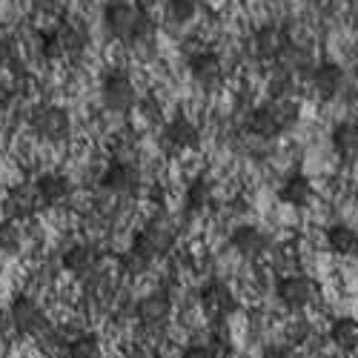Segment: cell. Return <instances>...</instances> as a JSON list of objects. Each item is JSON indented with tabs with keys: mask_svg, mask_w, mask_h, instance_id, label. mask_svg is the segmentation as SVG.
<instances>
[{
	"mask_svg": "<svg viewBox=\"0 0 358 358\" xmlns=\"http://www.w3.org/2000/svg\"><path fill=\"white\" fill-rule=\"evenodd\" d=\"M355 29H358V12H355Z\"/></svg>",
	"mask_w": 358,
	"mask_h": 358,
	"instance_id": "31",
	"label": "cell"
},
{
	"mask_svg": "<svg viewBox=\"0 0 358 358\" xmlns=\"http://www.w3.org/2000/svg\"><path fill=\"white\" fill-rule=\"evenodd\" d=\"M189 75L203 89L218 86L224 80V61H221V55L218 52H198V55H192Z\"/></svg>",
	"mask_w": 358,
	"mask_h": 358,
	"instance_id": "16",
	"label": "cell"
},
{
	"mask_svg": "<svg viewBox=\"0 0 358 358\" xmlns=\"http://www.w3.org/2000/svg\"><path fill=\"white\" fill-rule=\"evenodd\" d=\"M101 103L112 115H129L138 106V89L124 69H109L101 78Z\"/></svg>",
	"mask_w": 358,
	"mask_h": 358,
	"instance_id": "3",
	"label": "cell"
},
{
	"mask_svg": "<svg viewBox=\"0 0 358 358\" xmlns=\"http://www.w3.org/2000/svg\"><path fill=\"white\" fill-rule=\"evenodd\" d=\"M9 321L15 327V333L20 336H38L41 330H46V313L38 304V298L32 295H15L12 304H9Z\"/></svg>",
	"mask_w": 358,
	"mask_h": 358,
	"instance_id": "8",
	"label": "cell"
},
{
	"mask_svg": "<svg viewBox=\"0 0 358 358\" xmlns=\"http://www.w3.org/2000/svg\"><path fill=\"white\" fill-rule=\"evenodd\" d=\"M98 189L115 195L117 201L132 198V195H138V189H141V169L135 166V161L115 158V161H109V164L103 166L101 181H98Z\"/></svg>",
	"mask_w": 358,
	"mask_h": 358,
	"instance_id": "5",
	"label": "cell"
},
{
	"mask_svg": "<svg viewBox=\"0 0 358 358\" xmlns=\"http://www.w3.org/2000/svg\"><path fill=\"white\" fill-rule=\"evenodd\" d=\"M330 141H333V149H336L338 158H344V161L358 158V124H350V121L336 124Z\"/></svg>",
	"mask_w": 358,
	"mask_h": 358,
	"instance_id": "21",
	"label": "cell"
},
{
	"mask_svg": "<svg viewBox=\"0 0 358 358\" xmlns=\"http://www.w3.org/2000/svg\"><path fill=\"white\" fill-rule=\"evenodd\" d=\"M61 266L64 273H69L72 278H89L98 273L101 266V252L95 244H72L61 252Z\"/></svg>",
	"mask_w": 358,
	"mask_h": 358,
	"instance_id": "12",
	"label": "cell"
},
{
	"mask_svg": "<svg viewBox=\"0 0 358 358\" xmlns=\"http://www.w3.org/2000/svg\"><path fill=\"white\" fill-rule=\"evenodd\" d=\"M184 203H187V213H203L210 210L213 203V181L206 175H195L192 181L187 184V192H184Z\"/></svg>",
	"mask_w": 358,
	"mask_h": 358,
	"instance_id": "20",
	"label": "cell"
},
{
	"mask_svg": "<svg viewBox=\"0 0 358 358\" xmlns=\"http://www.w3.org/2000/svg\"><path fill=\"white\" fill-rule=\"evenodd\" d=\"M198 304H201V313L206 318L221 321V318H227V315H232L238 310V298H235V292L224 281H210V284L201 287Z\"/></svg>",
	"mask_w": 358,
	"mask_h": 358,
	"instance_id": "9",
	"label": "cell"
},
{
	"mask_svg": "<svg viewBox=\"0 0 358 358\" xmlns=\"http://www.w3.org/2000/svg\"><path fill=\"white\" fill-rule=\"evenodd\" d=\"M224 352H229L227 341L215 338L213 344H189L181 358H224Z\"/></svg>",
	"mask_w": 358,
	"mask_h": 358,
	"instance_id": "27",
	"label": "cell"
},
{
	"mask_svg": "<svg viewBox=\"0 0 358 358\" xmlns=\"http://www.w3.org/2000/svg\"><path fill=\"white\" fill-rule=\"evenodd\" d=\"M172 244H175V224H172V218L161 210V213H155L152 218H149L138 232H135V238H132V250L138 252V255H143L149 264H155L158 258H164L169 250H172Z\"/></svg>",
	"mask_w": 358,
	"mask_h": 358,
	"instance_id": "2",
	"label": "cell"
},
{
	"mask_svg": "<svg viewBox=\"0 0 358 358\" xmlns=\"http://www.w3.org/2000/svg\"><path fill=\"white\" fill-rule=\"evenodd\" d=\"M229 247L241 255V258H261L266 250H270V235H266L261 227L255 224H238L232 232H229Z\"/></svg>",
	"mask_w": 358,
	"mask_h": 358,
	"instance_id": "13",
	"label": "cell"
},
{
	"mask_svg": "<svg viewBox=\"0 0 358 358\" xmlns=\"http://www.w3.org/2000/svg\"><path fill=\"white\" fill-rule=\"evenodd\" d=\"M330 341L341 352H355L358 350V321L350 315H341L330 327Z\"/></svg>",
	"mask_w": 358,
	"mask_h": 358,
	"instance_id": "22",
	"label": "cell"
},
{
	"mask_svg": "<svg viewBox=\"0 0 358 358\" xmlns=\"http://www.w3.org/2000/svg\"><path fill=\"white\" fill-rule=\"evenodd\" d=\"M252 43H255V55L261 57V61H278V57L284 55V49L289 46L284 29L278 23L261 26L255 32V38H252Z\"/></svg>",
	"mask_w": 358,
	"mask_h": 358,
	"instance_id": "17",
	"label": "cell"
},
{
	"mask_svg": "<svg viewBox=\"0 0 358 358\" xmlns=\"http://www.w3.org/2000/svg\"><path fill=\"white\" fill-rule=\"evenodd\" d=\"M198 143H201V132H198L195 121H189L187 115L169 117L158 132V146L166 155H184L189 149H195Z\"/></svg>",
	"mask_w": 358,
	"mask_h": 358,
	"instance_id": "6",
	"label": "cell"
},
{
	"mask_svg": "<svg viewBox=\"0 0 358 358\" xmlns=\"http://www.w3.org/2000/svg\"><path fill=\"white\" fill-rule=\"evenodd\" d=\"M201 9V0H166V15L175 23H189Z\"/></svg>",
	"mask_w": 358,
	"mask_h": 358,
	"instance_id": "26",
	"label": "cell"
},
{
	"mask_svg": "<svg viewBox=\"0 0 358 358\" xmlns=\"http://www.w3.org/2000/svg\"><path fill=\"white\" fill-rule=\"evenodd\" d=\"M69 358H101V338L95 333H80L66 347Z\"/></svg>",
	"mask_w": 358,
	"mask_h": 358,
	"instance_id": "24",
	"label": "cell"
},
{
	"mask_svg": "<svg viewBox=\"0 0 358 358\" xmlns=\"http://www.w3.org/2000/svg\"><path fill=\"white\" fill-rule=\"evenodd\" d=\"M315 295H318V284L304 273H289L275 284V298L281 301V307H287L289 313H298V310L310 307L315 301Z\"/></svg>",
	"mask_w": 358,
	"mask_h": 358,
	"instance_id": "7",
	"label": "cell"
},
{
	"mask_svg": "<svg viewBox=\"0 0 358 358\" xmlns=\"http://www.w3.org/2000/svg\"><path fill=\"white\" fill-rule=\"evenodd\" d=\"M327 247L336 255H358V232L347 224H333L327 229Z\"/></svg>",
	"mask_w": 358,
	"mask_h": 358,
	"instance_id": "23",
	"label": "cell"
},
{
	"mask_svg": "<svg viewBox=\"0 0 358 358\" xmlns=\"http://www.w3.org/2000/svg\"><path fill=\"white\" fill-rule=\"evenodd\" d=\"M41 210V198H38V189L35 184H12L3 195V213L6 218L12 221H29L35 213Z\"/></svg>",
	"mask_w": 358,
	"mask_h": 358,
	"instance_id": "11",
	"label": "cell"
},
{
	"mask_svg": "<svg viewBox=\"0 0 358 358\" xmlns=\"http://www.w3.org/2000/svg\"><path fill=\"white\" fill-rule=\"evenodd\" d=\"M103 29L109 38L121 41L127 46L143 43L155 32L149 12L141 3H132V0H109L103 6Z\"/></svg>",
	"mask_w": 358,
	"mask_h": 358,
	"instance_id": "1",
	"label": "cell"
},
{
	"mask_svg": "<svg viewBox=\"0 0 358 358\" xmlns=\"http://www.w3.org/2000/svg\"><path fill=\"white\" fill-rule=\"evenodd\" d=\"M127 358H158V355L149 350V347H135V350L127 352Z\"/></svg>",
	"mask_w": 358,
	"mask_h": 358,
	"instance_id": "30",
	"label": "cell"
},
{
	"mask_svg": "<svg viewBox=\"0 0 358 358\" xmlns=\"http://www.w3.org/2000/svg\"><path fill=\"white\" fill-rule=\"evenodd\" d=\"M29 127H32L35 138L46 143H64L72 135V115L57 103H43L29 115Z\"/></svg>",
	"mask_w": 358,
	"mask_h": 358,
	"instance_id": "4",
	"label": "cell"
},
{
	"mask_svg": "<svg viewBox=\"0 0 358 358\" xmlns=\"http://www.w3.org/2000/svg\"><path fill=\"white\" fill-rule=\"evenodd\" d=\"M20 247H23V229L17 227V221H12V218L0 221V252L15 255V252H20Z\"/></svg>",
	"mask_w": 358,
	"mask_h": 358,
	"instance_id": "25",
	"label": "cell"
},
{
	"mask_svg": "<svg viewBox=\"0 0 358 358\" xmlns=\"http://www.w3.org/2000/svg\"><path fill=\"white\" fill-rule=\"evenodd\" d=\"M169 315H172V298L166 289L146 292L135 304V318L143 330H158V327H164L169 321Z\"/></svg>",
	"mask_w": 358,
	"mask_h": 358,
	"instance_id": "10",
	"label": "cell"
},
{
	"mask_svg": "<svg viewBox=\"0 0 358 358\" xmlns=\"http://www.w3.org/2000/svg\"><path fill=\"white\" fill-rule=\"evenodd\" d=\"M35 189L41 198V210H55L69 201L72 195V181L61 172H43L35 178Z\"/></svg>",
	"mask_w": 358,
	"mask_h": 358,
	"instance_id": "14",
	"label": "cell"
},
{
	"mask_svg": "<svg viewBox=\"0 0 358 358\" xmlns=\"http://www.w3.org/2000/svg\"><path fill=\"white\" fill-rule=\"evenodd\" d=\"M261 358H301V355H298L295 347H289V344H266Z\"/></svg>",
	"mask_w": 358,
	"mask_h": 358,
	"instance_id": "29",
	"label": "cell"
},
{
	"mask_svg": "<svg viewBox=\"0 0 358 358\" xmlns=\"http://www.w3.org/2000/svg\"><path fill=\"white\" fill-rule=\"evenodd\" d=\"M149 266H152V264H149L143 255H138L132 247L121 255V273H124V275H141V273L149 270Z\"/></svg>",
	"mask_w": 358,
	"mask_h": 358,
	"instance_id": "28",
	"label": "cell"
},
{
	"mask_svg": "<svg viewBox=\"0 0 358 358\" xmlns=\"http://www.w3.org/2000/svg\"><path fill=\"white\" fill-rule=\"evenodd\" d=\"M313 89L321 101H333L344 89V69L338 64H318L313 69Z\"/></svg>",
	"mask_w": 358,
	"mask_h": 358,
	"instance_id": "18",
	"label": "cell"
},
{
	"mask_svg": "<svg viewBox=\"0 0 358 358\" xmlns=\"http://www.w3.org/2000/svg\"><path fill=\"white\" fill-rule=\"evenodd\" d=\"M313 195H315V189H313V181L307 175H289L278 189V198L287 206H295V210H304V206L313 201Z\"/></svg>",
	"mask_w": 358,
	"mask_h": 358,
	"instance_id": "19",
	"label": "cell"
},
{
	"mask_svg": "<svg viewBox=\"0 0 358 358\" xmlns=\"http://www.w3.org/2000/svg\"><path fill=\"white\" fill-rule=\"evenodd\" d=\"M313 3H318V0H313Z\"/></svg>",
	"mask_w": 358,
	"mask_h": 358,
	"instance_id": "32",
	"label": "cell"
},
{
	"mask_svg": "<svg viewBox=\"0 0 358 358\" xmlns=\"http://www.w3.org/2000/svg\"><path fill=\"white\" fill-rule=\"evenodd\" d=\"M247 132L255 135V138H264V141L284 135V124H281V117H278L273 101L270 103H261V106H255V109L247 112Z\"/></svg>",
	"mask_w": 358,
	"mask_h": 358,
	"instance_id": "15",
	"label": "cell"
}]
</instances>
